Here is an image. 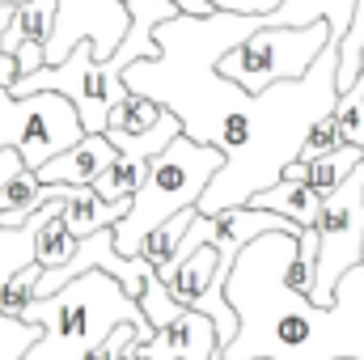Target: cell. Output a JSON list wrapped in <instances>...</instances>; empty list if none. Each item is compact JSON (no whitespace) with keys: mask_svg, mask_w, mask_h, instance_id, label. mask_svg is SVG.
Segmentation results:
<instances>
[{"mask_svg":"<svg viewBox=\"0 0 364 360\" xmlns=\"http://www.w3.org/2000/svg\"><path fill=\"white\" fill-rule=\"evenodd\" d=\"M127 208H132V199H102L93 186H77V195L64 203V225H68V233L81 242V238H90L97 229H114L123 216H127Z\"/></svg>","mask_w":364,"mask_h":360,"instance_id":"obj_15","label":"cell"},{"mask_svg":"<svg viewBox=\"0 0 364 360\" xmlns=\"http://www.w3.org/2000/svg\"><path fill=\"white\" fill-rule=\"evenodd\" d=\"M339 102V43L331 38L322 55L296 81H275L263 93H250L216 132V149L225 166L212 174L199 195V212L216 216L225 208H242L255 191L284 179V166L301 157L305 132Z\"/></svg>","mask_w":364,"mask_h":360,"instance_id":"obj_2","label":"cell"},{"mask_svg":"<svg viewBox=\"0 0 364 360\" xmlns=\"http://www.w3.org/2000/svg\"><path fill=\"white\" fill-rule=\"evenodd\" d=\"M161 102H153V97H144V93L127 90L119 102H114V110H110V123H106V136H144L157 119H161Z\"/></svg>","mask_w":364,"mask_h":360,"instance_id":"obj_16","label":"cell"},{"mask_svg":"<svg viewBox=\"0 0 364 360\" xmlns=\"http://www.w3.org/2000/svg\"><path fill=\"white\" fill-rule=\"evenodd\" d=\"M225 166V153L216 144H203V140H191L186 132H178L153 162H149V174L140 182V191L132 195V208L127 216L114 225V250L136 259L140 255V242L161 225L170 221L182 208H195L199 195L208 191L212 174Z\"/></svg>","mask_w":364,"mask_h":360,"instance_id":"obj_4","label":"cell"},{"mask_svg":"<svg viewBox=\"0 0 364 360\" xmlns=\"http://www.w3.org/2000/svg\"><path fill=\"white\" fill-rule=\"evenodd\" d=\"M136 335H140V331H136L132 322H119V327H114L106 339H97L81 360H132V344H136Z\"/></svg>","mask_w":364,"mask_h":360,"instance_id":"obj_23","label":"cell"},{"mask_svg":"<svg viewBox=\"0 0 364 360\" xmlns=\"http://www.w3.org/2000/svg\"><path fill=\"white\" fill-rule=\"evenodd\" d=\"M250 208H263V212H275L284 221H292L296 229H314L318 225V208H322V195L309 186V182H292V179H279L263 191H255L246 199Z\"/></svg>","mask_w":364,"mask_h":360,"instance_id":"obj_14","label":"cell"},{"mask_svg":"<svg viewBox=\"0 0 364 360\" xmlns=\"http://www.w3.org/2000/svg\"><path fill=\"white\" fill-rule=\"evenodd\" d=\"M17 9H21V4H0V34H4L9 26H13V17H17Z\"/></svg>","mask_w":364,"mask_h":360,"instance_id":"obj_27","label":"cell"},{"mask_svg":"<svg viewBox=\"0 0 364 360\" xmlns=\"http://www.w3.org/2000/svg\"><path fill=\"white\" fill-rule=\"evenodd\" d=\"M331 43V26L326 21H309V26H259L255 34H246L242 43H233L220 60L216 73L246 93H263L275 81H296L309 73V64L322 55V47Z\"/></svg>","mask_w":364,"mask_h":360,"instance_id":"obj_5","label":"cell"},{"mask_svg":"<svg viewBox=\"0 0 364 360\" xmlns=\"http://www.w3.org/2000/svg\"><path fill=\"white\" fill-rule=\"evenodd\" d=\"M225 280H229V275L220 271V255H216L212 242L195 246L178 268H174V275L166 280V288L174 292V301H178L182 309H199V314H208V318L216 322L220 348L237 335V309H233L229 297H225Z\"/></svg>","mask_w":364,"mask_h":360,"instance_id":"obj_9","label":"cell"},{"mask_svg":"<svg viewBox=\"0 0 364 360\" xmlns=\"http://www.w3.org/2000/svg\"><path fill=\"white\" fill-rule=\"evenodd\" d=\"M216 9H229V13H272L284 0H212Z\"/></svg>","mask_w":364,"mask_h":360,"instance_id":"obj_24","label":"cell"},{"mask_svg":"<svg viewBox=\"0 0 364 360\" xmlns=\"http://www.w3.org/2000/svg\"><path fill=\"white\" fill-rule=\"evenodd\" d=\"M17 77H21V73H17V60H13L9 51H0V90H13Z\"/></svg>","mask_w":364,"mask_h":360,"instance_id":"obj_26","label":"cell"},{"mask_svg":"<svg viewBox=\"0 0 364 360\" xmlns=\"http://www.w3.org/2000/svg\"><path fill=\"white\" fill-rule=\"evenodd\" d=\"M0 4H26V0H0Z\"/></svg>","mask_w":364,"mask_h":360,"instance_id":"obj_28","label":"cell"},{"mask_svg":"<svg viewBox=\"0 0 364 360\" xmlns=\"http://www.w3.org/2000/svg\"><path fill=\"white\" fill-rule=\"evenodd\" d=\"M38 275H43V268H38L34 259H26L21 268H13V275L0 280V318L21 322V314H26L30 301H34V284H38Z\"/></svg>","mask_w":364,"mask_h":360,"instance_id":"obj_18","label":"cell"},{"mask_svg":"<svg viewBox=\"0 0 364 360\" xmlns=\"http://www.w3.org/2000/svg\"><path fill=\"white\" fill-rule=\"evenodd\" d=\"M85 136L77 106L55 90H0V149H17L26 170H38Z\"/></svg>","mask_w":364,"mask_h":360,"instance_id":"obj_6","label":"cell"},{"mask_svg":"<svg viewBox=\"0 0 364 360\" xmlns=\"http://www.w3.org/2000/svg\"><path fill=\"white\" fill-rule=\"evenodd\" d=\"M136 360H220V339L216 322L199 309H182L166 327L153 331L149 344L132 348Z\"/></svg>","mask_w":364,"mask_h":360,"instance_id":"obj_10","label":"cell"},{"mask_svg":"<svg viewBox=\"0 0 364 360\" xmlns=\"http://www.w3.org/2000/svg\"><path fill=\"white\" fill-rule=\"evenodd\" d=\"M314 229H318V268L309 284V301L331 305L339 280L356 263H364V162L348 174V182L322 195Z\"/></svg>","mask_w":364,"mask_h":360,"instance_id":"obj_7","label":"cell"},{"mask_svg":"<svg viewBox=\"0 0 364 360\" xmlns=\"http://www.w3.org/2000/svg\"><path fill=\"white\" fill-rule=\"evenodd\" d=\"M132 360H136V356H132Z\"/></svg>","mask_w":364,"mask_h":360,"instance_id":"obj_31","label":"cell"},{"mask_svg":"<svg viewBox=\"0 0 364 360\" xmlns=\"http://www.w3.org/2000/svg\"><path fill=\"white\" fill-rule=\"evenodd\" d=\"M13 38H17V51H13V60H17V73L21 77H30V73H38L43 64H47V38H51V30H55V0H26L21 9H17V17H13ZM17 77V81H21Z\"/></svg>","mask_w":364,"mask_h":360,"instance_id":"obj_12","label":"cell"},{"mask_svg":"<svg viewBox=\"0 0 364 360\" xmlns=\"http://www.w3.org/2000/svg\"><path fill=\"white\" fill-rule=\"evenodd\" d=\"M364 73V0L352 4L348 34L339 38V93L352 90V81Z\"/></svg>","mask_w":364,"mask_h":360,"instance_id":"obj_19","label":"cell"},{"mask_svg":"<svg viewBox=\"0 0 364 360\" xmlns=\"http://www.w3.org/2000/svg\"><path fill=\"white\" fill-rule=\"evenodd\" d=\"M331 149H339L335 106H331L322 119H314V123H309V132H305V144H301V162H314V157H322V153H331Z\"/></svg>","mask_w":364,"mask_h":360,"instance_id":"obj_22","label":"cell"},{"mask_svg":"<svg viewBox=\"0 0 364 360\" xmlns=\"http://www.w3.org/2000/svg\"><path fill=\"white\" fill-rule=\"evenodd\" d=\"M250 360H272V356H250Z\"/></svg>","mask_w":364,"mask_h":360,"instance_id":"obj_29","label":"cell"},{"mask_svg":"<svg viewBox=\"0 0 364 360\" xmlns=\"http://www.w3.org/2000/svg\"><path fill=\"white\" fill-rule=\"evenodd\" d=\"M114 162V144L106 132H85L77 144H68L64 153H55L51 162H43L34 170V179L47 186H90L106 166Z\"/></svg>","mask_w":364,"mask_h":360,"instance_id":"obj_11","label":"cell"},{"mask_svg":"<svg viewBox=\"0 0 364 360\" xmlns=\"http://www.w3.org/2000/svg\"><path fill=\"white\" fill-rule=\"evenodd\" d=\"M21 170H26L21 153L17 149H0V191H4V182L13 179V174H21Z\"/></svg>","mask_w":364,"mask_h":360,"instance_id":"obj_25","label":"cell"},{"mask_svg":"<svg viewBox=\"0 0 364 360\" xmlns=\"http://www.w3.org/2000/svg\"><path fill=\"white\" fill-rule=\"evenodd\" d=\"M123 4H127V0H123Z\"/></svg>","mask_w":364,"mask_h":360,"instance_id":"obj_30","label":"cell"},{"mask_svg":"<svg viewBox=\"0 0 364 360\" xmlns=\"http://www.w3.org/2000/svg\"><path fill=\"white\" fill-rule=\"evenodd\" d=\"M132 26V13L123 0H55V30L47 38V64L68 60L77 43H93V60L106 64L123 34Z\"/></svg>","mask_w":364,"mask_h":360,"instance_id":"obj_8","label":"cell"},{"mask_svg":"<svg viewBox=\"0 0 364 360\" xmlns=\"http://www.w3.org/2000/svg\"><path fill=\"white\" fill-rule=\"evenodd\" d=\"M292 255L296 233H263L237 255L225 280L237 335L220 360H364V263L339 280L331 305H314L284 280Z\"/></svg>","mask_w":364,"mask_h":360,"instance_id":"obj_1","label":"cell"},{"mask_svg":"<svg viewBox=\"0 0 364 360\" xmlns=\"http://www.w3.org/2000/svg\"><path fill=\"white\" fill-rule=\"evenodd\" d=\"M21 322L43 327V335L21 352V360H81L97 339H106L119 322H132L140 335L132 348L153 339V322L144 318L140 301L102 268L81 271L51 297H34Z\"/></svg>","mask_w":364,"mask_h":360,"instance_id":"obj_3","label":"cell"},{"mask_svg":"<svg viewBox=\"0 0 364 360\" xmlns=\"http://www.w3.org/2000/svg\"><path fill=\"white\" fill-rule=\"evenodd\" d=\"M335 127H339V144L364 149V73L352 81V90L339 93V102H335Z\"/></svg>","mask_w":364,"mask_h":360,"instance_id":"obj_20","label":"cell"},{"mask_svg":"<svg viewBox=\"0 0 364 360\" xmlns=\"http://www.w3.org/2000/svg\"><path fill=\"white\" fill-rule=\"evenodd\" d=\"M360 162H364V149H356V144H339V149H331V153H322V157L309 162L305 182H309L318 195H331L339 182H348V174H352Z\"/></svg>","mask_w":364,"mask_h":360,"instance_id":"obj_17","label":"cell"},{"mask_svg":"<svg viewBox=\"0 0 364 360\" xmlns=\"http://www.w3.org/2000/svg\"><path fill=\"white\" fill-rule=\"evenodd\" d=\"M136 301H140V309H144V318H149L153 327H166L170 318H178L182 314V305L174 301V292L166 288L161 275H149V284H144V292H140Z\"/></svg>","mask_w":364,"mask_h":360,"instance_id":"obj_21","label":"cell"},{"mask_svg":"<svg viewBox=\"0 0 364 360\" xmlns=\"http://www.w3.org/2000/svg\"><path fill=\"white\" fill-rule=\"evenodd\" d=\"M77 186H47L34 179V170H21L4 182L0 191V233H17L38 208H47L51 199H73Z\"/></svg>","mask_w":364,"mask_h":360,"instance_id":"obj_13","label":"cell"}]
</instances>
